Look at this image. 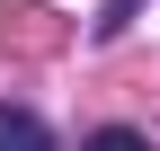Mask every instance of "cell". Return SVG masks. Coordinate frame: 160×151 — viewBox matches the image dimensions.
Here are the masks:
<instances>
[{"mask_svg": "<svg viewBox=\"0 0 160 151\" xmlns=\"http://www.w3.org/2000/svg\"><path fill=\"white\" fill-rule=\"evenodd\" d=\"M0 151H53L45 116H36V107H0Z\"/></svg>", "mask_w": 160, "mask_h": 151, "instance_id": "6da1fadb", "label": "cell"}, {"mask_svg": "<svg viewBox=\"0 0 160 151\" xmlns=\"http://www.w3.org/2000/svg\"><path fill=\"white\" fill-rule=\"evenodd\" d=\"M80 151H151V142H142V134H133V124H98V134H89V142H80Z\"/></svg>", "mask_w": 160, "mask_h": 151, "instance_id": "7a4b0ae2", "label": "cell"}]
</instances>
